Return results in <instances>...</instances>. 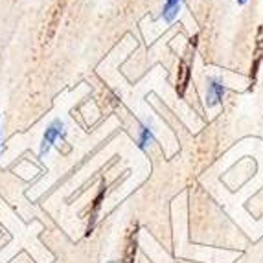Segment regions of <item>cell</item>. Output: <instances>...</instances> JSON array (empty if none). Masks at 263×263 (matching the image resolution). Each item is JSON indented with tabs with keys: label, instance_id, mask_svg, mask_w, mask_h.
Segmentation results:
<instances>
[{
	"label": "cell",
	"instance_id": "1",
	"mask_svg": "<svg viewBox=\"0 0 263 263\" xmlns=\"http://www.w3.org/2000/svg\"><path fill=\"white\" fill-rule=\"evenodd\" d=\"M65 136H66L65 123H63L61 120H53L43 135V142H41V151H39L41 157H44V155L52 149V145L55 144L59 138H65Z\"/></svg>",
	"mask_w": 263,
	"mask_h": 263
},
{
	"label": "cell",
	"instance_id": "2",
	"mask_svg": "<svg viewBox=\"0 0 263 263\" xmlns=\"http://www.w3.org/2000/svg\"><path fill=\"white\" fill-rule=\"evenodd\" d=\"M224 96V85L221 83L217 78H210L208 79V88H206V105L208 107H215L219 105L223 101Z\"/></svg>",
	"mask_w": 263,
	"mask_h": 263
},
{
	"label": "cell",
	"instance_id": "3",
	"mask_svg": "<svg viewBox=\"0 0 263 263\" xmlns=\"http://www.w3.org/2000/svg\"><path fill=\"white\" fill-rule=\"evenodd\" d=\"M105 199V182L100 186V192H98L96 199L92 201L90 208H88V227H87V236H90V232L94 230V224H96L98 219V214H100V208H101V202Z\"/></svg>",
	"mask_w": 263,
	"mask_h": 263
},
{
	"label": "cell",
	"instance_id": "4",
	"mask_svg": "<svg viewBox=\"0 0 263 263\" xmlns=\"http://www.w3.org/2000/svg\"><path fill=\"white\" fill-rule=\"evenodd\" d=\"M182 4H184V0H166V2H164L162 18L167 22V24H171V22L177 18V15H179Z\"/></svg>",
	"mask_w": 263,
	"mask_h": 263
},
{
	"label": "cell",
	"instance_id": "5",
	"mask_svg": "<svg viewBox=\"0 0 263 263\" xmlns=\"http://www.w3.org/2000/svg\"><path fill=\"white\" fill-rule=\"evenodd\" d=\"M136 258V224L135 230H129L127 239H125V252H123V261L135 263Z\"/></svg>",
	"mask_w": 263,
	"mask_h": 263
},
{
	"label": "cell",
	"instance_id": "6",
	"mask_svg": "<svg viewBox=\"0 0 263 263\" xmlns=\"http://www.w3.org/2000/svg\"><path fill=\"white\" fill-rule=\"evenodd\" d=\"M155 142V135H153V129H151L149 123H142L140 125V135H138V147L140 149H145L149 144Z\"/></svg>",
	"mask_w": 263,
	"mask_h": 263
},
{
	"label": "cell",
	"instance_id": "7",
	"mask_svg": "<svg viewBox=\"0 0 263 263\" xmlns=\"http://www.w3.org/2000/svg\"><path fill=\"white\" fill-rule=\"evenodd\" d=\"M247 2H249V0H237V4H239V6H245Z\"/></svg>",
	"mask_w": 263,
	"mask_h": 263
}]
</instances>
